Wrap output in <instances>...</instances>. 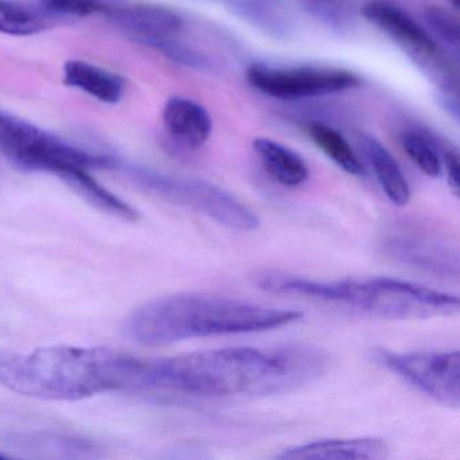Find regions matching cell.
I'll return each instance as SVG.
<instances>
[{
    "label": "cell",
    "instance_id": "8",
    "mask_svg": "<svg viewBox=\"0 0 460 460\" xmlns=\"http://www.w3.org/2000/svg\"><path fill=\"white\" fill-rule=\"evenodd\" d=\"M382 252L393 262L446 282H459V246L438 230L403 222L382 235Z\"/></svg>",
    "mask_w": 460,
    "mask_h": 460
},
{
    "label": "cell",
    "instance_id": "25",
    "mask_svg": "<svg viewBox=\"0 0 460 460\" xmlns=\"http://www.w3.org/2000/svg\"><path fill=\"white\" fill-rule=\"evenodd\" d=\"M155 50L163 53L165 58H171L173 63L200 72V74L214 75L217 72V66L207 53L201 52L198 48L190 47V45L182 44L177 39L158 45Z\"/></svg>",
    "mask_w": 460,
    "mask_h": 460
},
{
    "label": "cell",
    "instance_id": "19",
    "mask_svg": "<svg viewBox=\"0 0 460 460\" xmlns=\"http://www.w3.org/2000/svg\"><path fill=\"white\" fill-rule=\"evenodd\" d=\"M64 182L74 190L83 200L90 203L95 208L106 212L109 215L136 222L139 219L138 211L130 204L126 203L123 199L118 198L111 190L102 185L90 171H76L66 174L63 179Z\"/></svg>",
    "mask_w": 460,
    "mask_h": 460
},
{
    "label": "cell",
    "instance_id": "28",
    "mask_svg": "<svg viewBox=\"0 0 460 460\" xmlns=\"http://www.w3.org/2000/svg\"><path fill=\"white\" fill-rule=\"evenodd\" d=\"M435 101L438 106L448 115L449 118L459 122V101H457V93L452 91L436 90Z\"/></svg>",
    "mask_w": 460,
    "mask_h": 460
},
{
    "label": "cell",
    "instance_id": "11",
    "mask_svg": "<svg viewBox=\"0 0 460 460\" xmlns=\"http://www.w3.org/2000/svg\"><path fill=\"white\" fill-rule=\"evenodd\" d=\"M110 20L139 44L157 48L164 42L176 40L184 29L179 13L152 4H131L125 0L109 14Z\"/></svg>",
    "mask_w": 460,
    "mask_h": 460
},
{
    "label": "cell",
    "instance_id": "26",
    "mask_svg": "<svg viewBox=\"0 0 460 460\" xmlns=\"http://www.w3.org/2000/svg\"><path fill=\"white\" fill-rule=\"evenodd\" d=\"M123 2L125 0H41V4L49 14L88 17L99 13L109 15Z\"/></svg>",
    "mask_w": 460,
    "mask_h": 460
},
{
    "label": "cell",
    "instance_id": "20",
    "mask_svg": "<svg viewBox=\"0 0 460 460\" xmlns=\"http://www.w3.org/2000/svg\"><path fill=\"white\" fill-rule=\"evenodd\" d=\"M304 128L314 146L322 150L341 171L351 176H365V165L360 161L359 155L352 149L349 142L332 126L323 122H308Z\"/></svg>",
    "mask_w": 460,
    "mask_h": 460
},
{
    "label": "cell",
    "instance_id": "23",
    "mask_svg": "<svg viewBox=\"0 0 460 460\" xmlns=\"http://www.w3.org/2000/svg\"><path fill=\"white\" fill-rule=\"evenodd\" d=\"M49 22L44 15L31 7L0 0V34L10 37H31L47 31Z\"/></svg>",
    "mask_w": 460,
    "mask_h": 460
},
{
    "label": "cell",
    "instance_id": "14",
    "mask_svg": "<svg viewBox=\"0 0 460 460\" xmlns=\"http://www.w3.org/2000/svg\"><path fill=\"white\" fill-rule=\"evenodd\" d=\"M163 120L169 136L187 149L203 146L214 130L208 110L182 96H172L166 101Z\"/></svg>",
    "mask_w": 460,
    "mask_h": 460
},
{
    "label": "cell",
    "instance_id": "24",
    "mask_svg": "<svg viewBox=\"0 0 460 460\" xmlns=\"http://www.w3.org/2000/svg\"><path fill=\"white\" fill-rule=\"evenodd\" d=\"M424 22L433 39L457 58L460 49L459 20L452 10L440 6H428L424 10Z\"/></svg>",
    "mask_w": 460,
    "mask_h": 460
},
{
    "label": "cell",
    "instance_id": "21",
    "mask_svg": "<svg viewBox=\"0 0 460 460\" xmlns=\"http://www.w3.org/2000/svg\"><path fill=\"white\" fill-rule=\"evenodd\" d=\"M300 9L336 34H347L357 23L351 0H296Z\"/></svg>",
    "mask_w": 460,
    "mask_h": 460
},
{
    "label": "cell",
    "instance_id": "17",
    "mask_svg": "<svg viewBox=\"0 0 460 460\" xmlns=\"http://www.w3.org/2000/svg\"><path fill=\"white\" fill-rule=\"evenodd\" d=\"M252 150L266 173L279 184L287 188H297L308 181V165L290 147L274 139L258 137L252 141Z\"/></svg>",
    "mask_w": 460,
    "mask_h": 460
},
{
    "label": "cell",
    "instance_id": "15",
    "mask_svg": "<svg viewBox=\"0 0 460 460\" xmlns=\"http://www.w3.org/2000/svg\"><path fill=\"white\" fill-rule=\"evenodd\" d=\"M64 84L104 104H118L126 93V80L103 66L84 60L64 64Z\"/></svg>",
    "mask_w": 460,
    "mask_h": 460
},
{
    "label": "cell",
    "instance_id": "1",
    "mask_svg": "<svg viewBox=\"0 0 460 460\" xmlns=\"http://www.w3.org/2000/svg\"><path fill=\"white\" fill-rule=\"evenodd\" d=\"M330 367L327 351L301 343L225 347L173 357L134 355L128 390L214 405L295 392L319 381Z\"/></svg>",
    "mask_w": 460,
    "mask_h": 460
},
{
    "label": "cell",
    "instance_id": "29",
    "mask_svg": "<svg viewBox=\"0 0 460 460\" xmlns=\"http://www.w3.org/2000/svg\"><path fill=\"white\" fill-rule=\"evenodd\" d=\"M449 6H451V10L454 13L459 12L460 9V0H448Z\"/></svg>",
    "mask_w": 460,
    "mask_h": 460
},
{
    "label": "cell",
    "instance_id": "16",
    "mask_svg": "<svg viewBox=\"0 0 460 460\" xmlns=\"http://www.w3.org/2000/svg\"><path fill=\"white\" fill-rule=\"evenodd\" d=\"M358 145L386 198L394 206H408L411 198V185L392 153L378 139L365 133L358 136Z\"/></svg>",
    "mask_w": 460,
    "mask_h": 460
},
{
    "label": "cell",
    "instance_id": "4",
    "mask_svg": "<svg viewBox=\"0 0 460 460\" xmlns=\"http://www.w3.org/2000/svg\"><path fill=\"white\" fill-rule=\"evenodd\" d=\"M257 285L273 295L308 298L378 319H432L452 316L460 308L456 295L390 277L324 281L281 271H265L258 276Z\"/></svg>",
    "mask_w": 460,
    "mask_h": 460
},
{
    "label": "cell",
    "instance_id": "18",
    "mask_svg": "<svg viewBox=\"0 0 460 460\" xmlns=\"http://www.w3.org/2000/svg\"><path fill=\"white\" fill-rule=\"evenodd\" d=\"M13 447L28 452L52 457H95L96 447L79 436L60 433L31 432L20 433L10 438Z\"/></svg>",
    "mask_w": 460,
    "mask_h": 460
},
{
    "label": "cell",
    "instance_id": "6",
    "mask_svg": "<svg viewBox=\"0 0 460 460\" xmlns=\"http://www.w3.org/2000/svg\"><path fill=\"white\" fill-rule=\"evenodd\" d=\"M139 188L176 206L185 207L236 231H254L261 219L254 209L223 188L193 177L177 176L136 164L117 163Z\"/></svg>",
    "mask_w": 460,
    "mask_h": 460
},
{
    "label": "cell",
    "instance_id": "3",
    "mask_svg": "<svg viewBox=\"0 0 460 460\" xmlns=\"http://www.w3.org/2000/svg\"><path fill=\"white\" fill-rule=\"evenodd\" d=\"M131 359L133 355L106 347L0 351V385L39 400L79 401L128 389Z\"/></svg>",
    "mask_w": 460,
    "mask_h": 460
},
{
    "label": "cell",
    "instance_id": "10",
    "mask_svg": "<svg viewBox=\"0 0 460 460\" xmlns=\"http://www.w3.org/2000/svg\"><path fill=\"white\" fill-rule=\"evenodd\" d=\"M374 359L406 384L448 408L460 405V355L455 351H392L376 349Z\"/></svg>",
    "mask_w": 460,
    "mask_h": 460
},
{
    "label": "cell",
    "instance_id": "22",
    "mask_svg": "<svg viewBox=\"0 0 460 460\" xmlns=\"http://www.w3.org/2000/svg\"><path fill=\"white\" fill-rule=\"evenodd\" d=\"M402 147L409 160L425 174V176L438 179L443 174L441 164V147L430 138L425 131L405 130L400 137Z\"/></svg>",
    "mask_w": 460,
    "mask_h": 460
},
{
    "label": "cell",
    "instance_id": "5",
    "mask_svg": "<svg viewBox=\"0 0 460 460\" xmlns=\"http://www.w3.org/2000/svg\"><path fill=\"white\" fill-rule=\"evenodd\" d=\"M0 150L23 171L44 172L60 179L76 171L114 169L118 161L76 146L4 110H0Z\"/></svg>",
    "mask_w": 460,
    "mask_h": 460
},
{
    "label": "cell",
    "instance_id": "27",
    "mask_svg": "<svg viewBox=\"0 0 460 460\" xmlns=\"http://www.w3.org/2000/svg\"><path fill=\"white\" fill-rule=\"evenodd\" d=\"M441 164L446 172L449 188L459 195V153L454 147H441Z\"/></svg>",
    "mask_w": 460,
    "mask_h": 460
},
{
    "label": "cell",
    "instance_id": "2",
    "mask_svg": "<svg viewBox=\"0 0 460 460\" xmlns=\"http://www.w3.org/2000/svg\"><path fill=\"white\" fill-rule=\"evenodd\" d=\"M303 317L297 309L208 293H176L134 309L123 323V333L139 346L160 347L209 336L268 332Z\"/></svg>",
    "mask_w": 460,
    "mask_h": 460
},
{
    "label": "cell",
    "instance_id": "30",
    "mask_svg": "<svg viewBox=\"0 0 460 460\" xmlns=\"http://www.w3.org/2000/svg\"><path fill=\"white\" fill-rule=\"evenodd\" d=\"M10 455L4 454V452L0 451V459H9Z\"/></svg>",
    "mask_w": 460,
    "mask_h": 460
},
{
    "label": "cell",
    "instance_id": "12",
    "mask_svg": "<svg viewBox=\"0 0 460 460\" xmlns=\"http://www.w3.org/2000/svg\"><path fill=\"white\" fill-rule=\"evenodd\" d=\"M390 447L381 438H324L289 447L281 460H378L389 456Z\"/></svg>",
    "mask_w": 460,
    "mask_h": 460
},
{
    "label": "cell",
    "instance_id": "13",
    "mask_svg": "<svg viewBox=\"0 0 460 460\" xmlns=\"http://www.w3.org/2000/svg\"><path fill=\"white\" fill-rule=\"evenodd\" d=\"M242 22L270 39L288 41L296 31L292 10L285 0H214Z\"/></svg>",
    "mask_w": 460,
    "mask_h": 460
},
{
    "label": "cell",
    "instance_id": "7",
    "mask_svg": "<svg viewBox=\"0 0 460 460\" xmlns=\"http://www.w3.org/2000/svg\"><path fill=\"white\" fill-rule=\"evenodd\" d=\"M360 14L402 50L436 90L456 93L457 72L451 53L405 10L389 0H370Z\"/></svg>",
    "mask_w": 460,
    "mask_h": 460
},
{
    "label": "cell",
    "instance_id": "9",
    "mask_svg": "<svg viewBox=\"0 0 460 460\" xmlns=\"http://www.w3.org/2000/svg\"><path fill=\"white\" fill-rule=\"evenodd\" d=\"M246 80L258 93L279 101H305L357 90L362 77L338 66H284L255 63L247 68Z\"/></svg>",
    "mask_w": 460,
    "mask_h": 460
}]
</instances>
